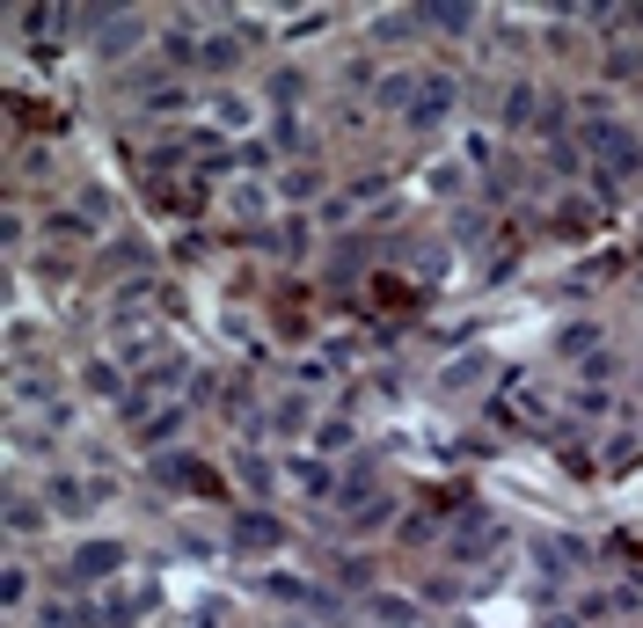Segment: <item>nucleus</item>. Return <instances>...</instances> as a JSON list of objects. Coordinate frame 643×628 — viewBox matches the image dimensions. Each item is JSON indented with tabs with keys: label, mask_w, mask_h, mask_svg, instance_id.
I'll return each instance as SVG.
<instances>
[{
	"label": "nucleus",
	"mask_w": 643,
	"mask_h": 628,
	"mask_svg": "<svg viewBox=\"0 0 643 628\" xmlns=\"http://www.w3.org/2000/svg\"><path fill=\"white\" fill-rule=\"evenodd\" d=\"M154 483L161 490H220L213 483V468L191 460V454H154Z\"/></svg>",
	"instance_id": "obj_10"
},
{
	"label": "nucleus",
	"mask_w": 643,
	"mask_h": 628,
	"mask_svg": "<svg viewBox=\"0 0 643 628\" xmlns=\"http://www.w3.org/2000/svg\"><path fill=\"white\" fill-rule=\"evenodd\" d=\"M373 621L380 628H417V606L410 600H373Z\"/></svg>",
	"instance_id": "obj_26"
},
{
	"label": "nucleus",
	"mask_w": 643,
	"mask_h": 628,
	"mask_svg": "<svg viewBox=\"0 0 643 628\" xmlns=\"http://www.w3.org/2000/svg\"><path fill=\"white\" fill-rule=\"evenodd\" d=\"M264 96H271L278 110H293V102L307 96V73H300V67H271V81H264Z\"/></svg>",
	"instance_id": "obj_23"
},
{
	"label": "nucleus",
	"mask_w": 643,
	"mask_h": 628,
	"mask_svg": "<svg viewBox=\"0 0 643 628\" xmlns=\"http://www.w3.org/2000/svg\"><path fill=\"white\" fill-rule=\"evenodd\" d=\"M607 410H615L607 387H578V395H570V416H607Z\"/></svg>",
	"instance_id": "obj_27"
},
{
	"label": "nucleus",
	"mask_w": 643,
	"mask_h": 628,
	"mask_svg": "<svg viewBox=\"0 0 643 628\" xmlns=\"http://www.w3.org/2000/svg\"><path fill=\"white\" fill-rule=\"evenodd\" d=\"M45 527H51V505H37V497L15 483V490H8V533H15V541H29V533H45Z\"/></svg>",
	"instance_id": "obj_15"
},
{
	"label": "nucleus",
	"mask_w": 643,
	"mask_h": 628,
	"mask_svg": "<svg viewBox=\"0 0 643 628\" xmlns=\"http://www.w3.org/2000/svg\"><path fill=\"white\" fill-rule=\"evenodd\" d=\"M424 29H439V37H469L475 8H461V0H432V8H424Z\"/></svg>",
	"instance_id": "obj_18"
},
{
	"label": "nucleus",
	"mask_w": 643,
	"mask_h": 628,
	"mask_svg": "<svg viewBox=\"0 0 643 628\" xmlns=\"http://www.w3.org/2000/svg\"><path fill=\"white\" fill-rule=\"evenodd\" d=\"M286 628H307V621H286Z\"/></svg>",
	"instance_id": "obj_34"
},
{
	"label": "nucleus",
	"mask_w": 643,
	"mask_h": 628,
	"mask_svg": "<svg viewBox=\"0 0 643 628\" xmlns=\"http://www.w3.org/2000/svg\"><path fill=\"white\" fill-rule=\"evenodd\" d=\"M234 475H242V490H248V497H271L286 468H271V454H256V446H242V454H234Z\"/></svg>",
	"instance_id": "obj_17"
},
{
	"label": "nucleus",
	"mask_w": 643,
	"mask_h": 628,
	"mask_svg": "<svg viewBox=\"0 0 643 628\" xmlns=\"http://www.w3.org/2000/svg\"><path fill=\"white\" fill-rule=\"evenodd\" d=\"M286 490L307 497V505H337V468H329L322 454H293L286 460Z\"/></svg>",
	"instance_id": "obj_6"
},
{
	"label": "nucleus",
	"mask_w": 643,
	"mask_h": 628,
	"mask_svg": "<svg viewBox=\"0 0 643 628\" xmlns=\"http://www.w3.org/2000/svg\"><path fill=\"white\" fill-rule=\"evenodd\" d=\"M161 29H147L139 15H110V23H96V59L102 67H118V59H132L139 45H154Z\"/></svg>",
	"instance_id": "obj_7"
},
{
	"label": "nucleus",
	"mask_w": 643,
	"mask_h": 628,
	"mask_svg": "<svg viewBox=\"0 0 643 628\" xmlns=\"http://www.w3.org/2000/svg\"><path fill=\"white\" fill-rule=\"evenodd\" d=\"M102 264H118V270L147 264V249H139V234H118V249H102ZM132 278H139V270H132Z\"/></svg>",
	"instance_id": "obj_28"
},
{
	"label": "nucleus",
	"mask_w": 643,
	"mask_h": 628,
	"mask_svg": "<svg viewBox=\"0 0 643 628\" xmlns=\"http://www.w3.org/2000/svg\"><path fill=\"white\" fill-rule=\"evenodd\" d=\"M475 381H483V351H469L461 365H446V387H453V395H461V387H475Z\"/></svg>",
	"instance_id": "obj_30"
},
{
	"label": "nucleus",
	"mask_w": 643,
	"mask_h": 628,
	"mask_svg": "<svg viewBox=\"0 0 643 628\" xmlns=\"http://www.w3.org/2000/svg\"><path fill=\"white\" fill-rule=\"evenodd\" d=\"M453 102H461L453 73H424L410 110H402V124H410V132H439V124H453Z\"/></svg>",
	"instance_id": "obj_4"
},
{
	"label": "nucleus",
	"mask_w": 643,
	"mask_h": 628,
	"mask_svg": "<svg viewBox=\"0 0 643 628\" xmlns=\"http://www.w3.org/2000/svg\"><path fill=\"white\" fill-rule=\"evenodd\" d=\"M51 234H59L66 249H88V242H102V227H96L88 213H81V205H51V213H45V242H51Z\"/></svg>",
	"instance_id": "obj_12"
},
{
	"label": "nucleus",
	"mask_w": 643,
	"mask_h": 628,
	"mask_svg": "<svg viewBox=\"0 0 643 628\" xmlns=\"http://www.w3.org/2000/svg\"><path fill=\"white\" fill-rule=\"evenodd\" d=\"M183 381H191V359H183V351L169 343V351H161V359L139 373V395H147V402H161V395H175Z\"/></svg>",
	"instance_id": "obj_13"
},
{
	"label": "nucleus",
	"mask_w": 643,
	"mask_h": 628,
	"mask_svg": "<svg viewBox=\"0 0 643 628\" xmlns=\"http://www.w3.org/2000/svg\"><path fill=\"white\" fill-rule=\"evenodd\" d=\"M118 570H124V541H118V533H88V541L66 548V570H59V578L102 592V584H118Z\"/></svg>",
	"instance_id": "obj_2"
},
{
	"label": "nucleus",
	"mask_w": 643,
	"mask_h": 628,
	"mask_svg": "<svg viewBox=\"0 0 643 628\" xmlns=\"http://www.w3.org/2000/svg\"><path fill=\"white\" fill-rule=\"evenodd\" d=\"M417 67H402V73H380V110H410V96H417Z\"/></svg>",
	"instance_id": "obj_24"
},
{
	"label": "nucleus",
	"mask_w": 643,
	"mask_h": 628,
	"mask_svg": "<svg viewBox=\"0 0 643 628\" xmlns=\"http://www.w3.org/2000/svg\"><path fill=\"white\" fill-rule=\"evenodd\" d=\"M102 497H110V483H88V475H74V468H51L45 475V505L59 511V519H88Z\"/></svg>",
	"instance_id": "obj_5"
},
{
	"label": "nucleus",
	"mask_w": 643,
	"mask_h": 628,
	"mask_svg": "<svg viewBox=\"0 0 643 628\" xmlns=\"http://www.w3.org/2000/svg\"><path fill=\"white\" fill-rule=\"evenodd\" d=\"M534 118H542L534 81H512V88H505V102H497V124H505V132H520V124H534ZM534 132H542V124H534Z\"/></svg>",
	"instance_id": "obj_16"
},
{
	"label": "nucleus",
	"mask_w": 643,
	"mask_h": 628,
	"mask_svg": "<svg viewBox=\"0 0 643 628\" xmlns=\"http://www.w3.org/2000/svg\"><path fill=\"white\" fill-rule=\"evenodd\" d=\"M322 183H329V176H322V161H293V169H271V197H278V205H315Z\"/></svg>",
	"instance_id": "obj_8"
},
{
	"label": "nucleus",
	"mask_w": 643,
	"mask_h": 628,
	"mask_svg": "<svg viewBox=\"0 0 643 628\" xmlns=\"http://www.w3.org/2000/svg\"><path fill=\"white\" fill-rule=\"evenodd\" d=\"M198 67H205V73H234V67H242V37H234V29H227V37L213 29V37H205V51H198Z\"/></svg>",
	"instance_id": "obj_21"
},
{
	"label": "nucleus",
	"mask_w": 643,
	"mask_h": 628,
	"mask_svg": "<svg viewBox=\"0 0 643 628\" xmlns=\"http://www.w3.org/2000/svg\"><path fill=\"white\" fill-rule=\"evenodd\" d=\"M227 548H242V556H278L286 548V519L271 505H242L227 519Z\"/></svg>",
	"instance_id": "obj_3"
},
{
	"label": "nucleus",
	"mask_w": 643,
	"mask_h": 628,
	"mask_svg": "<svg viewBox=\"0 0 643 628\" xmlns=\"http://www.w3.org/2000/svg\"><path fill=\"white\" fill-rule=\"evenodd\" d=\"M351 446H359V424L344 410H329V424H315V454L329 460V454H351Z\"/></svg>",
	"instance_id": "obj_19"
},
{
	"label": "nucleus",
	"mask_w": 643,
	"mask_h": 628,
	"mask_svg": "<svg viewBox=\"0 0 643 628\" xmlns=\"http://www.w3.org/2000/svg\"><path fill=\"white\" fill-rule=\"evenodd\" d=\"M366 497H380V460H373V454L351 460L344 475H337V505H344V511H359Z\"/></svg>",
	"instance_id": "obj_14"
},
{
	"label": "nucleus",
	"mask_w": 643,
	"mask_h": 628,
	"mask_svg": "<svg viewBox=\"0 0 643 628\" xmlns=\"http://www.w3.org/2000/svg\"><path fill=\"white\" fill-rule=\"evenodd\" d=\"M402 505H396V490H380V497H366L359 511H344V541H373L380 527H396Z\"/></svg>",
	"instance_id": "obj_11"
},
{
	"label": "nucleus",
	"mask_w": 643,
	"mask_h": 628,
	"mask_svg": "<svg viewBox=\"0 0 643 628\" xmlns=\"http://www.w3.org/2000/svg\"><path fill=\"white\" fill-rule=\"evenodd\" d=\"M578 146H585V161H593V176L607 183V191H621V183H643V132L621 118H585L578 124Z\"/></svg>",
	"instance_id": "obj_1"
},
{
	"label": "nucleus",
	"mask_w": 643,
	"mask_h": 628,
	"mask_svg": "<svg viewBox=\"0 0 643 628\" xmlns=\"http://www.w3.org/2000/svg\"><path fill=\"white\" fill-rule=\"evenodd\" d=\"M198 628H234V621H227V606H198Z\"/></svg>",
	"instance_id": "obj_32"
},
{
	"label": "nucleus",
	"mask_w": 643,
	"mask_h": 628,
	"mask_svg": "<svg viewBox=\"0 0 643 628\" xmlns=\"http://www.w3.org/2000/svg\"><path fill=\"white\" fill-rule=\"evenodd\" d=\"M66 37V29H74V15H66V8H23V15H15V37Z\"/></svg>",
	"instance_id": "obj_20"
},
{
	"label": "nucleus",
	"mask_w": 643,
	"mask_h": 628,
	"mask_svg": "<svg viewBox=\"0 0 643 628\" xmlns=\"http://www.w3.org/2000/svg\"><path fill=\"white\" fill-rule=\"evenodd\" d=\"M213 118H220V132H248V102L242 96H220V102H213Z\"/></svg>",
	"instance_id": "obj_29"
},
{
	"label": "nucleus",
	"mask_w": 643,
	"mask_h": 628,
	"mask_svg": "<svg viewBox=\"0 0 643 628\" xmlns=\"http://www.w3.org/2000/svg\"><path fill=\"white\" fill-rule=\"evenodd\" d=\"M264 146L278 154V169L307 161V124H300V110H271V124H264Z\"/></svg>",
	"instance_id": "obj_9"
},
{
	"label": "nucleus",
	"mask_w": 643,
	"mask_h": 628,
	"mask_svg": "<svg viewBox=\"0 0 643 628\" xmlns=\"http://www.w3.org/2000/svg\"><path fill=\"white\" fill-rule=\"evenodd\" d=\"M542 628H585V614H548Z\"/></svg>",
	"instance_id": "obj_33"
},
{
	"label": "nucleus",
	"mask_w": 643,
	"mask_h": 628,
	"mask_svg": "<svg viewBox=\"0 0 643 628\" xmlns=\"http://www.w3.org/2000/svg\"><path fill=\"white\" fill-rule=\"evenodd\" d=\"M0 600H8V606H23V600H29V563H23V556L8 563V592H0Z\"/></svg>",
	"instance_id": "obj_31"
},
{
	"label": "nucleus",
	"mask_w": 643,
	"mask_h": 628,
	"mask_svg": "<svg viewBox=\"0 0 643 628\" xmlns=\"http://www.w3.org/2000/svg\"><path fill=\"white\" fill-rule=\"evenodd\" d=\"M264 249H271V256H286V264H300V256H307V219H278Z\"/></svg>",
	"instance_id": "obj_22"
},
{
	"label": "nucleus",
	"mask_w": 643,
	"mask_h": 628,
	"mask_svg": "<svg viewBox=\"0 0 643 628\" xmlns=\"http://www.w3.org/2000/svg\"><path fill=\"white\" fill-rule=\"evenodd\" d=\"M271 205H278V197H271V191H256V183H242V191H234V197H227V213H234V219H242V227H256V219H264V213H271Z\"/></svg>",
	"instance_id": "obj_25"
}]
</instances>
